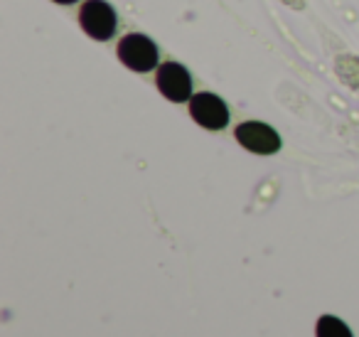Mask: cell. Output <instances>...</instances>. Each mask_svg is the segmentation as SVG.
Masks as SVG:
<instances>
[{
	"label": "cell",
	"mask_w": 359,
	"mask_h": 337,
	"mask_svg": "<svg viewBox=\"0 0 359 337\" xmlns=\"http://www.w3.org/2000/svg\"><path fill=\"white\" fill-rule=\"evenodd\" d=\"M118 60L133 72H150L158 67V47L145 35H126L118 42Z\"/></svg>",
	"instance_id": "obj_1"
},
{
	"label": "cell",
	"mask_w": 359,
	"mask_h": 337,
	"mask_svg": "<svg viewBox=\"0 0 359 337\" xmlns=\"http://www.w3.org/2000/svg\"><path fill=\"white\" fill-rule=\"evenodd\" d=\"M79 22L89 37L106 42L116 32V11L104 0H86L79 11Z\"/></svg>",
	"instance_id": "obj_2"
},
{
	"label": "cell",
	"mask_w": 359,
	"mask_h": 337,
	"mask_svg": "<svg viewBox=\"0 0 359 337\" xmlns=\"http://www.w3.org/2000/svg\"><path fill=\"white\" fill-rule=\"evenodd\" d=\"M155 81H158L160 94L168 101L182 104V101L192 99V77H190V72L182 65H177V62H165V65H160Z\"/></svg>",
	"instance_id": "obj_3"
},
{
	"label": "cell",
	"mask_w": 359,
	"mask_h": 337,
	"mask_svg": "<svg viewBox=\"0 0 359 337\" xmlns=\"http://www.w3.org/2000/svg\"><path fill=\"white\" fill-rule=\"evenodd\" d=\"M190 116L207 131H222L229 124V109L226 104L215 94H195L190 99Z\"/></svg>",
	"instance_id": "obj_4"
},
{
	"label": "cell",
	"mask_w": 359,
	"mask_h": 337,
	"mask_svg": "<svg viewBox=\"0 0 359 337\" xmlns=\"http://www.w3.org/2000/svg\"><path fill=\"white\" fill-rule=\"evenodd\" d=\"M236 140L249 153H259V155L278 153L280 148L278 133L269 124H261V121H246V124L236 126Z\"/></svg>",
	"instance_id": "obj_5"
},
{
	"label": "cell",
	"mask_w": 359,
	"mask_h": 337,
	"mask_svg": "<svg viewBox=\"0 0 359 337\" xmlns=\"http://www.w3.org/2000/svg\"><path fill=\"white\" fill-rule=\"evenodd\" d=\"M315 337H352V332L339 317L323 315L315 325Z\"/></svg>",
	"instance_id": "obj_6"
},
{
	"label": "cell",
	"mask_w": 359,
	"mask_h": 337,
	"mask_svg": "<svg viewBox=\"0 0 359 337\" xmlns=\"http://www.w3.org/2000/svg\"><path fill=\"white\" fill-rule=\"evenodd\" d=\"M55 3H60V6H72V3H76V0H55Z\"/></svg>",
	"instance_id": "obj_7"
}]
</instances>
